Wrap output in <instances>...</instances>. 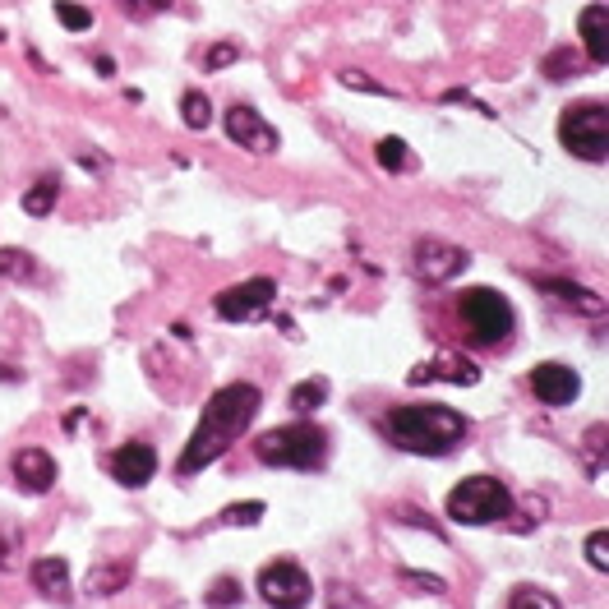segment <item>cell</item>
Segmentation results:
<instances>
[{
	"label": "cell",
	"mask_w": 609,
	"mask_h": 609,
	"mask_svg": "<svg viewBox=\"0 0 609 609\" xmlns=\"http://www.w3.org/2000/svg\"><path fill=\"white\" fill-rule=\"evenodd\" d=\"M263 508L259 499H250V503H231V508H222V522L227 526H254V522H263Z\"/></svg>",
	"instance_id": "cell-27"
},
{
	"label": "cell",
	"mask_w": 609,
	"mask_h": 609,
	"mask_svg": "<svg viewBox=\"0 0 609 609\" xmlns=\"http://www.w3.org/2000/svg\"><path fill=\"white\" fill-rule=\"evenodd\" d=\"M56 199H60V180L42 176L37 185H28V190H24V213L28 217H47L51 208H56Z\"/></svg>",
	"instance_id": "cell-18"
},
{
	"label": "cell",
	"mask_w": 609,
	"mask_h": 609,
	"mask_svg": "<svg viewBox=\"0 0 609 609\" xmlns=\"http://www.w3.org/2000/svg\"><path fill=\"white\" fill-rule=\"evenodd\" d=\"M236 56H240V47H231V42L227 47H213L208 51V70H222V65H231Z\"/></svg>",
	"instance_id": "cell-31"
},
{
	"label": "cell",
	"mask_w": 609,
	"mask_h": 609,
	"mask_svg": "<svg viewBox=\"0 0 609 609\" xmlns=\"http://www.w3.org/2000/svg\"><path fill=\"white\" fill-rule=\"evenodd\" d=\"M383 434L420 457H448L457 453V443L466 439V416H457L453 406H434V402H411L393 406L383 416Z\"/></svg>",
	"instance_id": "cell-2"
},
{
	"label": "cell",
	"mask_w": 609,
	"mask_h": 609,
	"mask_svg": "<svg viewBox=\"0 0 609 609\" xmlns=\"http://www.w3.org/2000/svg\"><path fill=\"white\" fill-rule=\"evenodd\" d=\"M430 379H453V383H476L480 374L471 370V360H462V356H443V360H434V365H420L416 374H411V383H430Z\"/></svg>",
	"instance_id": "cell-17"
},
{
	"label": "cell",
	"mask_w": 609,
	"mask_h": 609,
	"mask_svg": "<svg viewBox=\"0 0 609 609\" xmlns=\"http://www.w3.org/2000/svg\"><path fill=\"white\" fill-rule=\"evenodd\" d=\"M111 471H116L120 485H130V490H139V485H148L157 471V453L148 448V443H120L116 453H111Z\"/></svg>",
	"instance_id": "cell-12"
},
{
	"label": "cell",
	"mask_w": 609,
	"mask_h": 609,
	"mask_svg": "<svg viewBox=\"0 0 609 609\" xmlns=\"http://www.w3.org/2000/svg\"><path fill=\"white\" fill-rule=\"evenodd\" d=\"M457 319H462L466 337H471L476 347H499L503 337L513 333L517 314L494 287H471L457 296Z\"/></svg>",
	"instance_id": "cell-5"
},
{
	"label": "cell",
	"mask_w": 609,
	"mask_h": 609,
	"mask_svg": "<svg viewBox=\"0 0 609 609\" xmlns=\"http://www.w3.org/2000/svg\"><path fill=\"white\" fill-rule=\"evenodd\" d=\"M342 84H347V88H370V93H383V97H388V88L374 84V79H360V70H347V74H342Z\"/></svg>",
	"instance_id": "cell-32"
},
{
	"label": "cell",
	"mask_w": 609,
	"mask_h": 609,
	"mask_svg": "<svg viewBox=\"0 0 609 609\" xmlns=\"http://www.w3.org/2000/svg\"><path fill=\"white\" fill-rule=\"evenodd\" d=\"M259 596L268 600L273 609H305V605H310V596H314V582H310V573H305L300 563L277 559V563H268V568L259 573Z\"/></svg>",
	"instance_id": "cell-7"
},
{
	"label": "cell",
	"mask_w": 609,
	"mask_h": 609,
	"mask_svg": "<svg viewBox=\"0 0 609 609\" xmlns=\"http://www.w3.org/2000/svg\"><path fill=\"white\" fill-rule=\"evenodd\" d=\"M28 577H33V586L42 591V596H51V600L70 591V563L60 559V554H47V559H37V563H33V573H28Z\"/></svg>",
	"instance_id": "cell-15"
},
{
	"label": "cell",
	"mask_w": 609,
	"mask_h": 609,
	"mask_svg": "<svg viewBox=\"0 0 609 609\" xmlns=\"http://www.w3.org/2000/svg\"><path fill=\"white\" fill-rule=\"evenodd\" d=\"M273 300H277L273 277H250V282H240V287H231V291L217 296V319H227V323L259 319V314L273 310Z\"/></svg>",
	"instance_id": "cell-9"
},
{
	"label": "cell",
	"mask_w": 609,
	"mask_h": 609,
	"mask_svg": "<svg viewBox=\"0 0 609 609\" xmlns=\"http://www.w3.org/2000/svg\"><path fill=\"white\" fill-rule=\"evenodd\" d=\"M466 263H471V254L462 250V245H453V240H416V250H411V273L420 277V282H430V287H439V282H453L457 273H466Z\"/></svg>",
	"instance_id": "cell-8"
},
{
	"label": "cell",
	"mask_w": 609,
	"mask_h": 609,
	"mask_svg": "<svg viewBox=\"0 0 609 609\" xmlns=\"http://www.w3.org/2000/svg\"><path fill=\"white\" fill-rule=\"evenodd\" d=\"M531 393L545 406H573L577 393H582V379H577V370L559 365V360H545V365L531 370Z\"/></svg>",
	"instance_id": "cell-10"
},
{
	"label": "cell",
	"mask_w": 609,
	"mask_h": 609,
	"mask_svg": "<svg viewBox=\"0 0 609 609\" xmlns=\"http://www.w3.org/2000/svg\"><path fill=\"white\" fill-rule=\"evenodd\" d=\"M208 600H213V605H240V586H236V577H222V582H213Z\"/></svg>",
	"instance_id": "cell-30"
},
{
	"label": "cell",
	"mask_w": 609,
	"mask_h": 609,
	"mask_svg": "<svg viewBox=\"0 0 609 609\" xmlns=\"http://www.w3.org/2000/svg\"><path fill=\"white\" fill-rule=\"evenodd\" d=\"M222 125H227L231 144L250 148V153H273V148H277V130L254 107H231L227 116H222Z\"/></svg>",
	"instance_id": "cell-11"
},
{
	"label": "cell",
	"mask_w": 609,
	"mask_h": 609,
	"mask_svg": "<svg viewBox=\"0 0 609 609\" xmlns=\"http://www.w3.org/2000/svg\"><path fill=\"white\" fill-rule=\"evenodd\" d=\"M374 157H379V167L383 171H406V162H411V157H406V144L402 139H397V134H388V139H379V148H374Z\"/></svg>",
	"instance_id": "cell-24"
},
{
	"label": "cell",
	"mask_w": 609,
	"mask_h": 609,
	"mask_svg": "<svg viewBox=\"0 0 609 609\" xmlns=\"http://www.w3.org/2000/svg\"><path fill=\"white\" fill-rule=\"evenodd\" d=\"M323 402H328V379H305L291 388V411H300V416L319 411Z\"/></svg>",
	"instance_id": "cell-19"
},
{
	"label": "cell",
	"mask_w": 609,
	"mask_h": 609,
	"mask_svg": "<svg viewBox=\"0 0 609 609\" xmlns=\"http://www.w3.org/2000/svg\"><path fill=\"white\" fill-rule=\"evenodd\" d=\"M577 70H582V60H577L568 47H554L550 56H545V74H550L554 84H563V79H577Z\"/></svg>",
	"instance_id": "cell-22"
},
{
	"label": "cell",
	"mask_w": 609,
	"mask_h": 609,
	"mask_svg": "<svg viewBox=\"0 0 609 609\" xmlns=\"http://www.w3.org/2000/svg\"><path fill=\"white\" fill-rule=\"evenodd\" d=\"M130 577V563H120V568H97L93 577H88V591H97V596H107V586H120Z\"/></svg>",
	"instance_id": "cell-29"
},
{
	"label": "cell",
	"mask_w": 609,
	"mask_h": 609,
	"mask_svg": "<svg viewBox=\"0 0 609 609\" xmlns=\"http://www.w3.org/2000/svg\"><path fill=\"white\" fill-rule=\"evenodd\" d=\"M180 116H185V125H190V130H208V125H213V102L190 88V93L180 97Z\"/></svg>",
	"instance_id": "cell-20"
},
{
	"label": "cell",
	"mask_w": 609,
	"mask_h": 609,
	"mask_svg": "<svg viewBox=\"0 0 609 609\" xmlns=\"http://www.w3.org/2000/svg\"><path fill=\"white\" fill-rule=\"evenodd\" d=\"M254 416H259V388L254 383H227V388H217L208 397V406H203V416L194 425L190 443H185V453H180L176 476L185 480V476H199L203 466H213L240 434L250 430Z\"/></svg>",
	"instance_id": "cell-1"
},
{
	"label": "cell",
	"mask_w": 609,
	"mask_h": 609,
	"mask_svg": "<svg viewBox=\"0 0 609 609\" xmlns=\"http://www.w3.org/2000/svg\"><path fill=\"white\" fill-rule=\"evenodd\" d=\"M536 287L550 300H563L573 310H600V296L591 287H577V282H563V277H536Z\"/></svg>",
	"instance_id": "cell-16"
},
{
	"label": "cell",
	"mask_w": 609,
	"mask_h": 609,
	"mask_svg": "<svg viewBox=\"0 0 609 609\" xmlns=\"http://www.w3.org/2000/svg\"><path fill=\"white\" fill-rule=\"evenodd\" d=\"M37 273L33 254L24 250H0V277H14V282H28V277Z\"/></svg>",
	"instance_id": "cell-23"
},
{
	"label": "cell",
	"mask_w": 609,
	"mask_h": 609,
	"mask_svg": "<svg viewBox=\"0 0 609 609\" xmlns=\"http://www.w3.org/2000/svg\"><path fill=\"white\" fill-rule=\"evenodd\" d=\"M559 139L563 148L582 162H605L609 157V111L605 102H573L559 116Z\"/></svg>",
	"instance_id": "cell-6"
},
{
	"label": "cell",
	"mask_w": 609,
	"mask_h": 609,
	"mask_svg": "<svg viewBox=\"0 0 609 609\" xmlns=\"http://www.w3.org/2000/svg\"><path fill=\"white\" fill-rule=\"evenodd\" d=\"M176 0H120V10L130 14V19H157V14H167Z\"/></svg>",
	"instance_id": "cell-28"
},
{
	"label": "cell",
	"mask_w": 609,
	"mask_h": 609,
	"mask_svg": "<svg viewBox=\"0 0 609 609\" xmlns=\"http://www.w3.org/2000/svg\"><path fill=\"white\" fill-rule=\"evenodd\" d=\"M402 577H406V582H411V586H420L425 596H434V591H443V582H439V577H425V573H402Z\"/></svg>",
	"instance_id": "cell-33"
},
{
	"label": "cell",
	"mask_w": 609,
	"mask_h": 609,
	"mask_svg": "<svg viewBox=\"0 0 609 609\" xmlns=\"http://www.w3.org/2000/svg\"><path fill=\"white\" fill-rule=\"evenodd\" d=\"M14 480H19L28 494H47L51 485H56V457L42 453V448H19V453H14Z\"/></svg>",
	"instance_id": "cell-14"
},
{
	"label": "cell",
	"mask_w": 609,
	"mask_h": 609,
	"mask_svg": "<svg viewBox=\"0 0 609 609\" xmlns=\"http://www.w3.org/2000/svg\"><path fill=\"white\" fill-rule=\"evenodd\" d=\"M508 513H513V494L494 476H466L448 494V517L457 526H490V522H503Z\"/></svg>",
	"instance_id": "cell-4"
},
{
	"label": "cell",
	"mask_w": 609,
	"mask_h": 609,
	"mask_svg": "<svg viewBox=\"0 0 609 609\" xmlns=\"http://www.w3.org/2000/svg\"><path fill=\"white\" fill-rule=\"evenodd\" d=\"M508 609H559V600H554L550 591H540V586H517Z\"/></svg>",
	"instance_id": "cell-25"
},
{
	"label": "cell",
	"mask_w": 609,
	"mask_h": 609,
	"mask_svg": "<svg viewBox=\"0 0 609 609\" xmlns=\"http://www.w3.org/2000/svg\"><path fill=\"white\" fill-rule=\"evenodd\" d=\"M586 563L596 568V573H609V531L596 526L591 536H586Z\"/></svg>",
	"instance_id": "cell-26"
},
{
	"label": "cell",
	"mask_w": 609,
	"mask_h": 609,
	"mask_svg": "<svg viewBox=\"0 0 609 609\" xmlns=\"http://www.w3.org/2000/svg\"><path fill=\"white\" fill-rule=\"evenodd\" d=\"M577 33H582V47L591 56V65H605L609 60V5L605 0H591L577 14Z\"/></svg>",
	"instance_id": "cell-13"
},
{
	"label": "cell",
	"mask_w": 609,
	"mask_h": 609,
	"mask_svg": "<svg viewBox=\"0 0 609 609\" xmlns=\"http://www.w3.org/2000/svg\"><path fill=\"white\" fill-rule=\"evenodd\" d=\"M263 466H282V471H314L328 462V434L314 420H296V425H277L254 443Z\"/></svg>",
	"instance_id": "cell-3"
},
{
	"label": "cell",
	"mask_w": 609,
	"mask_h": 609,
	"mask_svg": "<svg viewBox=\"0 0 609 609\" xmlns=\"http://www.w3.org/2000/svg\"><path fill=\"white\" fill-rule=\"evenodd\" d=\"M51 14H56V24L70 28V33H88V28H93V10H88V5H74V0H56Z\"/></svg>",
	"instance_id": "cell-21"
}]
</instances>
